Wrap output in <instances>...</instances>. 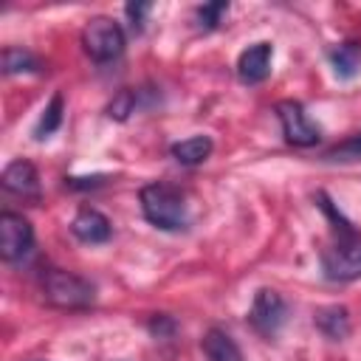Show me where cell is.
Here are the masks:
<instances>
[{"label": "cell", "mask_w": 361, "mask_h": 361, "mask_svg": "<svg viewBox=\"0 0 361 361\" xmlns=\"http://www.w3.org/2000/svg\"><path fill=\"white\" fill-rule=\"evenodd\" d=\"M144 217L161 231H183L189 228V206L180 189L169 183H147L138 195Z\"/></svg>", "instance_id": "cell-1"}, {"label": "cell", "mask_w": 361, "mask_h": 361, "mask_svg": "<svg viewBox=\"0 0 361 361\" xmlns=\"http://www.w3.org/2000/svg\"><path fill=\"white\" fill-rule=\"evenodd\" d=\"M39 290L48 305L62 310H85L96 299L93 282H87L79 274L62 271V268H42L39 274Z\"/></svg>", "instance_id": "cell-2"}, {"label": "cell", "mask_w": 361, "mask_h": 361, "mask_svg": "<svg viewBox=\"0 0 361 361\" xmlns=\"http://www.w3.org/2000/svg\"><path fill=\"white\" fill-rule=\"evenodd\" d=\"M124 28L113 17H93L82 28V48L99 65L118 59L124 54Z\"/></svg>", "instance_id": "cell-3"}, {"label": "cell", "mask_w": 361, "mask_h": 361, "mask_svg": "<svg viewBox=\"0 0 361 361\" xmlns=\"http://www.w3.org/2000/svg\"><path fill=\"white\" fill-rule=\"evenodd\" d=\"M276 118L282 124V135L290 147H313L322 141V127L305 113V107L293 99L276 102Z\"/></svg>", "instance_id": "cell-4"}, {"label": "cell", "mask_w": 361, "mask_h": 361, "mask_svg": "<svg viewBox=\"0 0 361 361\" xmlns=\"http://www.w3.org/2000/svg\"><path fill=\"white\" fill-rule=\"evenodd\" d=\"M288 322V302L271 290V288H259L254 293V302H251V310H248V324L265 336V338H274L282 324Z\"/></svg>", "instance_id": "cell-5"}, {"label": "cell", "mask_w": 361, "mask_h": 361, "mask_svg": "<svg viewBox=\"0 0 361 361\" xmlns=\"http://www.w3.org/2000/svg\"><path fill=\"white\" fill-rule=\"evenodd\" d=\"M322 274L330 282H353L361 276V240H338L322 251Z\"/></svg>", "instance_id": "cell-6"}, {"label": "cell", "mask_w": 361, "mask_h": 361, "mask_svg": "<svg viewBox=\"0 0 361 361\" xmlns=\"http://www.w3.org/2000/svg\"><path fill=\"white\" fill-rule=\"evenodd\" d=\"M34 245V228L28 217L17 212H3L0 214V254L6 262L23 259Z\"/></svg>", "instance_id": "cell-7"}, {"label": "cell", "mask_w": 361, "mask_h": 361, "mask_svg": "<svg viewBox=\"0 0 361 361\" xmlns=\"http://www.w3.org/2000/svg\"><path fill=\"white\" fill-rule=\"evenodd\" d=\"M271 56H274L271 42H254V45H248L240 54V59H237V76H240V82H245V85L265 82L268 73H271Z\"/></svg>", "instance_id": "cell-8"}, {"label": "cell", "mask_w": 361, "mask_h": 361, "mask_svg": "<svg viewBox=\"0 0 361 361\" xmlns=\"http://www.w3.org/2000/svg\"><path fill=\"white\" fill-rule=\"evenodd\" d=\"M71 234L79 240V243H87V245H99V243H107L113 237V226L110 220L99 212V209H79L76 217L71 220Z\"/></svg>", "instance_id": "cell-9"}, {"label": "cell", "mask_w": 361, "mask_h": 361, "mask_svg": "<svg viewBox=\"0 0 361 361\" xmlns=\"http://www.w3.org/2000/svg\"><path fill=\"white\" fill-rule=\"evenodd\" d=\"M0 183H3V189L11 192V195L31 197V200L39 197V175H37V169H34L31 161H23V158H20V161H11V164L3 169Z\"/></svg>", "instance_id": "cell-10"}, {"label": "cell", "mask_w": 361, "mask_h": 361, "mask_svg": "<svg viewBox=\"0 0 361 361\" xmlns=\"http://www.w3.org/2000/svg\"><path fill=\"white\" fill-rule=\"evenodd\" d=\"M327 59H330V68L338 79H353L361 73V42H355V39L336 42L327 51Z\"/></svg>", "instance_id": "cell-11"}, {"label": "cell", "mask_w": 361, "mask_h": 361, "mask_svg": "<svg viewBox=\"0 0 361 361\" xmlns=\"http://www.w3.org/2000/svg\"><path fill=\"white\" fill-rule=\"evenodd\" d=\"M313 324L319 327V333L330 341H341L350 336V310L341 307V305H327V307H319L313 313Z\"/></svg>", "instance_id": "cell-12"}, {"label": "cell", "mask_w": 361, "mask_h": 361, "mask_svg": "<svg viewBox=\"0 0 361 361\" xmlns=\"http://www.w3.org/2000/svg\"><path fill=\"white\" fill-rule=\"evenodd\" d=\"M200 350H203L206 361H243V353H240L237 341L220 327H212V330L203 333Z\"/></svg>", "instance_id": "cell-13"}, {"label": "cell", "mask_w": 361, "mask_h": 361, "mask_svg": "<svg viewBox=\"0 0 361 361\" xmlns=\"http://www.w3.org/2000/svg\"><path fill=\"white\" fill-rule=\"evenodd\" d=\"M212 149H214V144L209 135H192V138L172 144V158L183 166H197L212 155Z\"/></svg>", "instance_id": "cell-14"}, {"label": "cell", "mask_w": 361, "mask_h": 361, "mask_svg": "<svg viewBox=\"0 0 361 361\" xmlns=\"http://www.w3.org/2000/svg\"><path fill=\"white\" fill-rule=\"evenodd\" d=\"M42 59L28 51V48H17V45H6L3 48V73L14 76V73H42Z\"/></svg>", "instance_id": "cell-15"}, {"label": "cell", "mask_w": 361, "mask_h": 361, "mask_svg": "<svg viewBox=\"0 0 361 361\" xmlns=\"http://www.w3.org/2000/svg\"><path fill=\"white\" fill-rule=\"evenodd\" d=\"M62 118H65V96L56 90V93L51 96V102L42 107V116H39V121L34 124V133H31V135H34L37 141L54 135V133L62 127Z\"/></svg>", "instance_id": "cell-16"}, {"label": "cell", "mask_w": 361, "mask_h": 361, "mask_svg": "<svg viewBox=\"0 0 361 361\" xmlns=\"http://www.w3.org/2000/svg\"><path fill=\"white\" fill-rule=\"evenodd\" d=\"M313 200H316V206L324 212V217L330 220V226H333V231L338 234V240H355V237H358V228H355V226L341 214V209L330 200V195H327V192H316V195H313Z\"/></svg>", "instance_id": "cell-17"}, {"label": "cell", "mask_w": 361, "mask_h": 361, "mask_svg": "<svg viewBox=\"0 0 361 361\" xmlns=\"http://www.w3.org/2000/svg\"><path fill=\"white\" fill-rule=\"evenodd\" d=\"M322 161H327V164H353V161H361V133H355V135L333 144L322 155Z\"/></svg>", "instance_id": "cell-18"}, {"label": "cell", "mask_w": 361, "mask_h": 361, "mask_svg": "<svg viewBox=\"0 0 361 361\" xmlns=\"http://www.w3.org/2000/svg\"><path fill=\"white\" fill-rule=\"evenodd\" d=\"M228 14V3L226 0H217V3H203L195 8V17H197V25L203 31H212L220 25V20Z\"/></svg>", "instance_id": "cell-19"}, {"label": "cell", "mask_w": 361, "mask_h": 361, "mask_svg": "<svg viewBox=\"0 0 361 361\" xmlns=\"http://www.w3.org/2000/svg\"><path fill=\"white\" fill-rule=\"evenodd\" d=\"M135 104H138V90H118L107 104V116L116 121H127L130 113H135Z\"/></svg>", "instance_id": "cell-20"}, {"label": "cell", "mask_w": 361, "mask_h": 361, "mask_svg": "<svg viewBox=\"0 0 361 361\" xmlns=\"http://www.w3.org/2000/svg\"><path fill=\"white\" fill-rule=\"evenodd\" d=\"M147 330H149V336H155V338H172V336L178 333V322H175L169 313H152V316L147 319Z\"/></svg>", "instance_id": "cell-21"}, {"label": "cell", "mask_w": 361, "mask_h": 361, "mask_svg": "<svg viewBox=\"0 0 361 361\" xmlns=\"http://www.w3.org/2000/svg\"><path fill=\"white\" fill-rule=\"evenodd\" d=\"M110 180V175H68L65 178V189L71 192H93L102 189Z\"/></svg>", "instance_id": "cell-22"}, {"label": "cell", "mask_w": 361, "mask_h": 361, "mask_svg": "<svg viewBox=\"0 0 361 361\" xmlns=\"http://www.w3.org/2000/svg\"><path fill=\"white\" fill-rule=\"evenodd\" d=\"M149 8H152V3H127L124 6V14L130 17V23H133L135 31L144 28V17L149 14Z\"/></svg>", "instance_id": "cell-23"}, {"label": "cell", "mask_w": 361, "mask_h": 361, "mask_svg": "<svg viewBox=\"0 0 361 361\" xmlns=\"http://www.w3.org/2000/svg\"><path fill=\"white\" fill-rule=\"evenodd\" d=\"M31 361H42V358H31Z\"/></svg>", "instance_id": "cell-24"}]
</instances>
